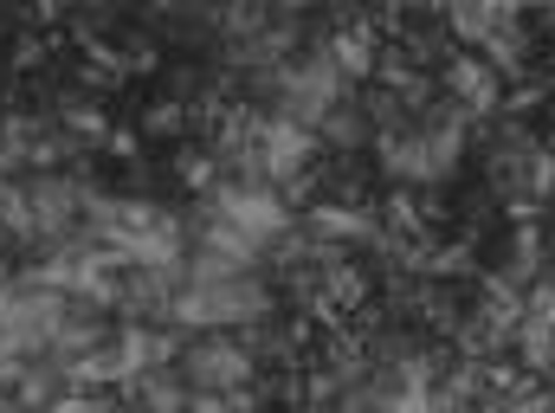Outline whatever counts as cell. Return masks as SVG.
<instances>
[{"label":"cell","instance_id":"6da1fadb","mask_svg":"<svg viewBox=\"0 0 555 413\" xmlns=\"http://www.w3.org/2000/svg\"><path fill=\"white\" fill-rule=\"evenodd\" d=\"M220 220H227V233L233 240H266V233H278V201L272 194H253V188H233L227 201H220Z\"/></svg>","mask_w":555,"mask_h":413},{"label":"cell","instance_id":"7a4b0ae2","mask_svg":"<svg viewBox=\"0 0 555 413\" xmlns=\"http://www.w3.org/2000/svg\"><path fill=\"white\" fill-rule=\"evenodd\" d=\"M452 149H459V130H426V137H414V142H401L395 155H388V168L395 175H446L452 168Z\"/></svg>","mask_w":555,"mask_h":413},{"label":"cell","instance_id":"3957f363","mask_svg":"<svg viewBox=\"0 0 555 413\" xmlns=\"http://www.w3.org/2000/svg\"><path fill=\"white\" fill-rule=\"evenodd\" d=\"M246 310H253V291H227V284L194 291V297L181 304V317H194V323H220V317H246Z\"/></svg>","mask_w":555,"mask_h":413},{"label":"cell","instance_id":"277c9868","mask_svg":"<svg viewBox=\"0 0 555 413\" xmlns=\"http://www.w3.org/2000/svg\"><path fill=\"white\" fill-rule=\"evenodd\" d=\"M266 149H272V155H266V162H272L278 175H291V168H297V162H304V137H297V130H291V124H284V130H266Z\"/></svg>","mask_w":555,"mask_h":413}]
</instances>
